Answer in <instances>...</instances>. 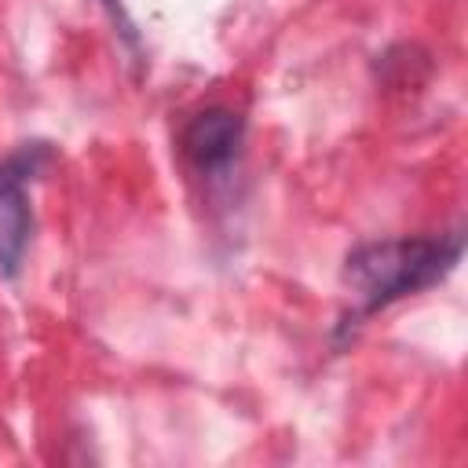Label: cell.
I'll return each instance as SVG.
<instances>
[{
    "label": "cell",
    "mask_w": 468,
    "mask_h": 468,
    "mask_svg": "<svg viewBox=\"0 0 468 468\" xmlns=\"http://www.w3.org/2000/svg\"><path fill=\"white\" fill-rule=\"evenodd\" d=\"M461 249H464L461 230L358 245L344 267V282L358 296V307L351 311V318L358 322L410 292H420L442 282L457 267Z\"/></svg>",
    "instance_id": "obj_1"
},
{
    "label": "cell",
    "mask_w": 468,
    "mask_h": 468,
    "mask_svg": "<svg viewBox=\"0 0 468 468\" xmlns=\"http://www.w3.org/2000/svg\"><path fill=\"white\" fill-rule=\"evenodd\" d=\"M51 161L48 143H22L0 161V274L15 278L33 234V208L26 186Z\"/></svg>",
    "instance_id": "obj_2"
},
{
    "label": "cell",
    "mask_w": 468,
    "mask_h": 468,
    "mask_svg": "<svg viewBox=\"0 0 468 468\" xmlns=\"http://www.w3.org/2000/svg\"><path fill=\"white\" fill-rule=\"evenodd\" d=\"M241 139H245L241 113H234L227 106H208V110L194 113L190 124L183 128V154L201 172H219L238 157Z\"/></svg>",
    "instance_id": "obj_3"
},
{
    "label": "cell",
    "mask_w": 468,
    "mask_h": 468,
    "mask_svg": "<svg viewBox=\"0 0 468 468\" xmlns=\"http://www.w3.org/2000/svg\"><path fill=\"white\" fill-rule=\"evenodd\" d=\"M106 7H110V18L117 22V29H121V37L128 40V44H135V22L128 18V11H124V4L121 0H102Z\"/></svg>",
    "instance_id": "obj_4"
}]
</instances>
